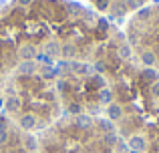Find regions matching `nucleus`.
<instances>
[{
    "instance_id": "f257e3e1",
    "label": "nucleus",
    "mask_w": 159,
    "mask_h": 153,
    "mask_svg": "<svg viewBox=\"0 0 159 153\" xmlns=\"http://www.w3.org/2000/svg\"><path fill=\"white\" fill-rule=\"evenodd\" d=\"M109 22L70 0H10L0 8V81L24 63H91Z\"/></svg>"
},
{
    "instance_id": "f03ea898",
    "label": "nucleus",
    "mask_w": 159,
    "mask_h": 153,
    "mask_svg": "<svg viewBox=\"0 0 159 153\" xmlns=\"http://www.w3.org/2000/svg\"><path fill=\"white\" fill-rule=\"evenodd\" d=\"M0 107L8 119L26 133L44 131L61 119L57 65L24 63L0 81Z\"/></svg>"
},
{
    "instance_id": "7ed1b4c3",
    "label": "nucleus",
    "mask_w": 159,
    "mask_h": 153,
    "mask_svg": "<svg viewBox=\"0 0 159 153\" xmlns=\"http://www.w3.org/2000/svg\"><path fill=\"white\" fill-rule=\"evenodd\" d=\"M125 147L111 121L87 115L61 117L36 137V153H123Z\"/></svg>"
},
{
    "instance_id": "20e7f679",
    "label": "nucleus",
    "mask_w": 159,
    "mask_h": 153,
    "mask_svg": "<svg viewBox=\"0 0 159 153\" xmlns=\"http://www.w3.org/2000/svg\"><path fill=\"white\" fill-rule=\"evenodd\" d=\"M57 91L62 111L75 117H95L97 111L111 103L107 79L85 61H66L57 65Z\"/></svg>"
},
{
    "instance_id": "39448f33",
    "label": "nucleus",
    "mask_w": 159,
    "mask_h": 153,
    "mask_svg": "<svg viewBox=\"0 0 159 153\" xmlns=\"http://www.w3.org/2000/svg\"><path fill=\"white\" fill-rule=\"evenodd\" d=\"M0 153H36V139L0 111Z\"/></svg>"
},
{
    "instance_id": "423d86ee",
    "label": "nucleus",
    "mask_w": 159,
    "mask_h": 153,
    "mask_svg": "<svg viewBox=\"0 0 159 153\" xmlns=\"http://www.w3.org/2000/svg\"><path fill=\"white\" fill-rule=\"evenodd\" d=\"M129 147H131V149H135L137 153H141L145 149V147H147V141H145V137L143 135H131V137H129V143H127Z\"/></svg>"
},
{
    "instance_id": "0eeeda50",
    "label": "nucleus",
    "mask_w": 159,
    "mask_h": 153,
    "mask_svg": "<svg viewBox=\"0 0 159 153\" xmlns=\"http://www.w3.org/2000/svg\"><path fill=\"white\" fill-rule=\"evenodd\" d=\"M141 63L145 65V67H153V65L157 63V56L153 51H149V48H143L141 51Z\"/></svg>"
},
{
    "instance_id": "6e6552de",
    "label": "nucleus",
    "mask_w": 159,
    "mask_h": 153,
    "mask_svg": "<svg viewBox=\"0 0 159 153\" xmlns=\"http://www.w3.org/2000/svg\"><path fill=\"white\" fill-rule=\"evenodd\" d=\"M153 95L155 99H159V83H153Z\"/></svg>"
},
{
    "instance_id": "1a4fd4ad",
    "label": "nucleus",
    "mask_w": 159,
    "mask_h": 153,
    "mask_svg": "<svg viewBox=\"0 0 159 153\" xmlns=\"http://www.w3.org/2000/svg\"><path fill=\"white\" fill-rule=\"evenodd\" d=\"M157 63H159V61H157Z\"/></svg>"
}]
</instances>
